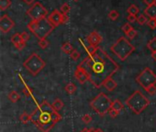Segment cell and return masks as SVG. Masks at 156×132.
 Returning <instances> with one entry per match:
<instances>
[{
    "label": "cell",
    "mask_w": 156,
    "mask_h": 132,
    "mask_svg": "<svg viewBox=\"0 0 156 132\" xmlns=\"http://www.w3.org/2000/svg\"><path fill=\"white\" fill-rule=\"evenodd\" d=\"M79 66L86 72L89 81L98 89L120 69L119 64L100 47L93 54L88 55Z\"/></svg>",
    "instance_id": "1"
},
{
    "label": "cell",
    "mask_w": 156,
    "mask_h": 132,
    "mask_svg": "<svg viewBox=\"0 0 156 132\" xmlns=\"http://www.w3.org/2000/svg\"><path fill=\"white\" fill-rule=\"evenodd\" d=\"M31 122L41 132H49L54 126L62 119V116L56 111L52 105L44 100L30 114Z\"/></svg>",
    "instance_id": "2"
},
{
    "label": "cell",
    "mask_w": 156,
    "mask_h": 132,
    "mask_svg": "<svg viewBox=\"0 0 156 132\" xmlns=\"http://www.w3.org/2000/svg\"><path fill=\"white\" fill-rule=\"evenodd\" d=\"M54 26L49 22L48 18H42L39 20H31L27 24V28L38 39H46L54 29Z\"/></svg>",
    "instance_id": "3"
},
{
    "label": "cell",
    "mask_w": 156,
    "mask_h": 132,
    "mask_svg": "<svg viewBox=\"0 0 156 132\" xmlns=\"http://www.w3.org/2000/svg\"><path fill=\"white\" fill-rule=\"evenodd\" d=\"M125 103L134 114L139 115L150 105V100L140 90H136L126 99Z\"/></svg>",
    "instance_id": "4"
},
{
    "label": "cell",
    "mask_w": 156,
    "mask_h": 132,
    "mask_svg": "<svg viewBox=\"0 0 156 132\" xmlns=\"http://www.w3.org/2000/svg\"><path fill=\"white\" fill-rule=\"evenodd\" d=\"M134 51L135 47L124 37H121L111 47V51L122 62L125 61Z\"/></svg>",
    "instance_id": "5"
},
{
    "label": "cell",
    "mask_w": 156,
    "mask_h": 132,
    "mask_svg": "<svg viewBox=\"0 0 156 132\" xmlns=\"http://www.w3.org/2000/svg\"><path fill=\"white\" fill-rule=\"evenodd\" d=\"M112 101L107 95L104 93H100L90 101V106L99 116L103 117L109 113V110L112 108Z\"/></svg>",
    "instance_id": "6"
},
{
    "label": "cell",
    "mask_w": 156,
    "mask_h": 132,
    "mask_svg": "<svg viewBox=\"0 0 156 132\" xmlns=\"http://www.w3.org/2000/svg\"><path fill=\"white\" fill-rule=\"evenodd\" d=\"M23 66L31 74V75L36 76L45 68L46 62L38 54L34 52L24 62Z\"/></svg>",
    "instance_id": "7"
},
{
    "label": "cell",
    "mask_w": 156,
    "mask_h": 132,
    "mask_svg": "<svg viewBox=\"0 0 156 132\" xmlns=\"http://www.w3.org/2000/svg\"><path fill=\"white\" fill-rule=\"evenodd\" d=\"M136 82L146 90L150 86L156 85V74L152 69L146 67L136 77Z\"/></svg>",
    "instance_id": "8"
},
{
    "label": "cell",
    "mask_w": 156,
    "mask_h": 132,
    "mask_svg": "<svg viewBox=\"0 0 156 132\" xmlns=\"http://www.w3.org/2000/svg\"><path fill=\"white\" fill-rule=\"evenodd\" d=\"M27 14L31 17L32 20H39L47 17L48 10L44 7V6L41 3L36 2L27 11Z\"/></svg>",
    "instance_id": "9"
},
{
    "label": "cell",
    "mask_w": 156,
    "mask_h": 132,
    "mask_svg": "<svg viewBox=\"0 0 156 132\" xmlns=\"http://www.w3.org/2000/svg\"><path fill=\"white\" fill-rule=\"evenodd\" d=\"M15 26V22L7 16V15H3L0 17V30L3 33H7L9 32Z\"/></svg>",
    "instance_id": "10"
},
{
    "label": "cell",
    "mask_w": 156,
    "mask_h": 132,
    "mask_svg": "<svg viewBox=\"0 0 156 132\" xmlns=\"http://www.w3.org/2000/svg\"><path fill=\"white\" fill-rule=\"evenodd\" d=\"M48 20L54 27H58L60 24H64V14H62L61 11L55 9L48 16Z\"/></svg>",
    "instance_id": "11"
},
{
    "label": "cell",
    "mask_w": 156,
    "mask_h": 132,
    "mask_svg": "<svg viewBox=\"0 0 156 132\" xmlns=\"http://www.w3.org/2000/svg\"><path fill=\"white\" fill-rule=\"evenodd\" d=\"M11 42L19 51L23 50L26 47V44H27V42H25L23 40L22 36L19 33H15V34L12 35V37H11Z\"/></svg>",
    "instance_id": "12"
},
{
    "label": "cell",
    "mask_w": 156,
    "mask_h": 132,
    "mask_svg": "<svg viewBox=\"0 0 156 132\" xmlns=\"http://www.w3.org/2000/svg\"><path fill=\"white\" fill-rule=\"evenodd\" d=\"M74 76L80 85H84L86 82L89 81V78H88V75H87L86 72L81 67H80L79 65L77 66V68H76V70L74 72Z\"/></svg>",
    "instance_id": "13"
},
{
    "label": "cell",
    "mask_w": 156,
    "mask_h": 132,
    "mask_svg": "<svg viewBox=\"0 0 156 132\" xmlns=\"http://www.w3.org/2000/svg\"><path fill=\"white\" fill-rule=\"evenodd\" d=\"M87 40L89 41L90 45L98 47V45L102 41V37L101 34L97 31H92L90 33V35L87 37Z\"/></svg>",
    "instance_id": "14"
},
{
    "label": "cell",
    "mask_w": 156,
    "mask_h": 132,
    "mask_svg": "<svg viewBox=\"0 0 156 132\" xmlns=\"http://www.w3.org/2000/svg\"><path fill=\"white\" fill-rule=\"evenodd\" d=\"M103 86L109 91V92H113L116 88H117V83L112 78H109L105 81V83L103 84Z\"/></svg>",
    "instance_id": "15"
},
{
    "label": "cell",
    "mask_w": 156,
    "mask_h": 132,
    "mask_svg": "<svg viewBox=\"0 0 156 132\" xmlns=\"http://www.w3.org/2000/svg\"><path fill=\"white\" fill-rule=\"evenodd\" d=\"M144 12V15L148 16L150 18L156 19V4L150 6H147Z\"/></svg>",
    "instance_id": "16"
},
{
    "label": "cell",
    "mask_w": 156,
    "mask_h": 132,
    "mask_svg": "<svg viewBox=\"0 0 156 132\" xmlns=\"http://www.w3.org/2000/svg\"><path fill=\"white\" fill-rule=\"evenodd\" d=\"M61 51L65 53V54H69L70 55V53L74 51L73 47L71 46V44L69 42H65L62 44L61 46Z\"/></svg>",
    "instance_id": "17"
},
{
    "label": "cell",
    "mask_w": 156,
    "mask_h": 132,
    "mask_svg": "<svg viewBox=\"0 0 156 132\" xmlns=\"http://www.w3.org/2000/svg\"><path fill=\"white\" fill-rule=\"evenodd\" d=\"M52 105V107H53V108L56 110V111H59V110H61L62 109V107H64V103H63V101L61 100V99H59V98H57V99H55L54 100V102L51 104Z\"/></svg>",
    "instance_id": "18"
},
{
    "label": "cell",
    "mask_w": 156,
    "mask_h": 132,
    "mask_svg": "<svg viewBox=\"0 0 156 132\" xmlns=\"http://www.w3.org/2000/svg\"><path fill=\"white\" fill-rule=\"evenodd\" d=\"M8 99L12 102V103H16L19 99H20V96L19 94L16 92V91H11L9 94H8Z\"/></svg>",
    "instance_id": "19"
},
{
    "label": "cell",
    "mask_w": 156,
    "mask_h": 132,
    "mask_svg": "<svg viewBox=\"0 0 156 132\" xmlns=\"http://www.w3.org/2000/svg\"><path fill=\"white\" fill-rule=\"evenodd\" d=\"M112 108L114 109V110H117V111L121 112V111L124 108V107H123L122 103L119 99H115V100L112 102Z\"/></svg>",
    "instance_id": "20"
},
{
    "label": "cell",
    "mask_w": 156,
    "mask_h": 132,
    "mask_svg": "<svg viewBox=\"0 0 156 132\" xmlns=\"http://www.w3.org/2000/svg\"><path fill=\"white\" fill-rule=\"evenodd\" d=\"M77 90V86L74 83H69L66 86H65V91L69 94V95H73Z\"/></svg>",
    "instance_id": "21"
},
{
    "label": "cell",
    "mask_w": 156,
    "mask_h": 132,
    "mask_svg": "<svg viewBox=\"0 0 156 132\" xmlns=\"http://www.w3.org/2000/svg\"><path fill=\"white\" fill-rule=\"evenodd\" d=\"M127 11H128L129 15H135V16H136L137 14H139L140 9H139V7H138L136 5H131V6L128 7Z\"/></svg>",
    "instance_id": "22"
},
{
    "label": "cell",
    "mask_w": 156,
    "mask_h": 132,
    "mask_svg": "<svg viewBox=\"0 0 156 132\" xmlns=\"http://www.w3.org/2000/svg\"><path fill=\"white\" fill-rule=\"evenodd\" d=\"M11 6V0H0V10L5 11Z\"/></svg>",
    "instance_id": "23"
},
{
    "label": "cell",
    "mask_w": 156,
    "mask_h": 132,
    "mask_svg": "<svg viewBox=\"0 0 156 132\" xmlns=\"http://www.w3.org/2000/svg\"><path fill=\"white\" fill-rule=\"evenodd\" d=\"M147 48L152 51H156V37H154L148 43H147Z\"/></svg>",
    "instance_id": "24"
},
{
    "label": "cell",
    "mask_w": 156,
    "mask_h": 132,
    "mask_svg": "<svg viewBox=\"0 0 156 132\" xmlns=\"http://www.w3.org/2000/svg\"><path fill=\"white\" fill-rule=\"evenodd\" d=\"M19 119H20V121H21L22 123H24V124H27L29 121H31L30 115L27 114L26 112H24V113H22V114L20 115Z\"/></svg>",
    "instance_id": "25"
},
{
    "label": "cell",
    "mask_w": 156,
    "mask_h": 132,
    "mask_svg": "<svg viewBox=\"0 0 156 132\" xmlns=\"http://www.w3.org/2000/svg\"><path fill=\"white\" fill-rule=\"evenodd\" d=\"M119 16H120V14H119V12L116 11V10H112V11H110V13H109V15H108L109 18L112 19V20H116V19L119 17Z\"/></svg>",
    "instance_id": "26"
},
{
    "label": "cell",
    "mask_w": 156,
    "mask_h": 132,
    "mask_svg": "<svg viewBox=\"0 0 156 132\" xmlns=\"http://www.w3.org/2000/svg\"><path fill=\"white\" fill-rule=\"evenodd\" d=\"M60 11H61V13L62 14H64V15H68V13L70 11V6H69V4H63L62 6H61V7H60Z\"/></svg>",
    "instance_id": "27"
},
{
    "label": "cell",
    "mask_w": 156,
    "mask_h": 132,
    "mask_svg": "<svg viewBox=\"0 0 156 132\" xmlns=\"http://www.w3.org/2000/svg\"><path fill=\"white\" fill-rule=\"evenodd\" d=\"M137 22L140 24V25H144L148 22V19L146 18L145 15H140L138 17H137Z\"/></svg>",
    "instance_id": "28"
},
{
    "label": "cell",
    "mask_w": 156,
    "mask_h": 132,
    "mask_svg": "<svg viewBox=\"0 0 156 132\" xmlns=\"http://www.w3.org/2000/svg\"><path fill=\"white\" fill-rule=\"evenodd\" d=\"M70 59L73 60V61H78L80 57V53L77 51V50H74L71 53H70Z\"/></svg>",
    "instance_id": "29"
},
{
    "label": "cell",
    "mask_w": 156,
    "mask_h": 132,
    "mask_svg": "<svg viewBox=\"0 0 156 132\" xmlns=\"http://www.w3.org/2000/svg\"><path fill=\"white\" fill-rule=\"evenodd\" d=\"M38 45L43 50L44 49H47L48 46V41L46 39H44V40H38Z\"/></svg>",
    "instance_id": "30"
},
{
    "label": "cell",
    "mask_w": 156,
    "mask_h": 132,
    "mask_svg": "<svg viewBox=\"0 0 156 132\" xmlns=\"http://www.w3.org/2000/svg\"><path fill=\"white\" fill-rule=\"evenodd\" d=\"M133 28L131 26V24L130 23H126V24H124L123 26H122V31L125 33V34H127V33H129L132 29H133Z\"/></svg>",
    "instance_id": "31"
},
{
    "label": "cell",
    "mask_w": 156,
    "mask_h": 132,
    "mask_svg": "<svg viewBox=\"0 0 156 132\" xmlns=\"http://www.w3.org/2000/svg\"><path fill=\"white\" fill-rule=\"evenodd\" d=\"M81 120H82L85 124H89V123H90V122H91L92 118H91V116H90V115H89V114H85V115H83V116H82Z\"/></svg>",
    "instance_id": "32"
},
{
    "label": "cell",
    "mask_w": 156,
    "mask_h": 132,
    "mask_svg": "<svg viewBox=\"0 0 156 132\" xmlns=\"http://www.w3.org/2000/svg\"><path fill=\"white\" fill-rule=\"evenodd\" d=\"M148 26L152 28V29H155L156 28V19H153V18H150L147 22Z\"/></svg>",
    "instance_id": "33"
},
{
    "label": "cell",
    "mask_w": 156,
    "mask_h": 132,
    "mask_svg": "<svg viewBox=\"0 0 156 132\" xmlns=\"http://www.w3.org/2000/svg\"><path fill=\"white\" fill-rule=\"evenodd\" d=\"M97 48H98V47H95V46H91V45H90V46L87 48V52H88V54H89V55L93 54V53L96 51Z\"/></svg>",
    "instance_id": "34"
},
{
    "label": "cell",
    "mask_w": 156,
    "mask_h": 132,
    "mask_svg": "<svg viewBox=\"0 0 156 132\" xmlns=\"http://www.w3.org/2000/svg\"><path fill=\"white\" fill-rule=\"evenodd\" d=\"M120 114V112L119 111H117V110H114V109H112V108H111L110 110H109V115L112 118V119H115V118H117V116Z\"/></svg>",
    "instance_id": "35"
},
{
    "label": "cell",
    "mask_w": 156,
    "mask_h": 132,
    "mask_svg": "<svg viewBox=\"0 0 156 132\" xmlns=\"http://www.w3.org/2000/svg\"><path fill=\"white\" fill-rule=\"evenodd\" d=\"M148 94H150V95H152V96H154V95H155L156 94V85H153V86H150L149 88H147L146 90H145Z\"/></svg>",
    "instance_id": "36"
},
{
    "label": "cell",
    "mask_w": 156,
    "mask_h": 132,
    "mask_svg": "<svg viewBox=\"0 0 156 132\" xmlns=\"http://www.w3.org/2000/svg\"><path fill=\"white\" fill-rule=\"evenodd\" d=\"M126 35H127V37H129L130 39H132V40H133V39H134V38L136 37V35H137V31H136L134 28H133V29H132L129 33H127Z\"/></svg>",
    "instance_id": "37"
},
{
    "label": "cell",
    "mask_w": 156,
    "mask_h": 132,
    "mask_svg": "<svg viewBox=\"0 0 156 132\" xmlns=\"http://www.w3.org/2000/svg\"><path fill=\"white\" fill-rule=\"evenodd\" d=\"M127 19H128V21H129V22H131V23H134V22H136V21H137V17H136L135 15H129V16L127 17Z\"/></svg>",
    "instance_id": "38"
},
{
    "label": "cell",
    "mask_w": 156,
    "mask_h": 132,
    "mask_svg": "<svg viewBox=\"0 0 156 132\" xmlns=\"http://www.w3.org/2000/svg\"><path fill=\"white\" fill-rule=\"evenodd\" d=\"M21 36H22V39H23V40H24L25 42H27V41L29 40V35H28L26 31L22 32V33H21Z\"/></svg>",
    "instance_id": "39"
},
{
    "label": "cell",
    "mask_w": 156,
    "mask_h": 132,
    "mask_svg": "<svg viewBox=\"0 0 156 132\" xmlns=\"http://www.w3.org/2000/svg\"><path fill=\"white\" fill-rule=\"evenodd\" d=\"M144 3H145L148 6H153V5L156 4V0H144Z\"/></svg>",
    "instance_id": "40"
},
{
    "label": "cell",
    "mask_w": 156,
    "mask_h": 132,
    "mask_svg": "<svg viewBox=\"0 0 156 132\" xmlns=\"http://www.w3.org/2000/svg\"><path fill=\"white\" fill-rule=\"evenodd\" d=\"M23 93L25 94V96L27 97H29L30 96V93H29V89L28 88H24L23 89Z\"/></svg>",
    "instance_id": "41"
},
{
    "label": "cell",
    "mask_w": 156,
    "mask_h": 132,
    "mask_svg": "<svg viewBox=\"0 0 156 132\" xmlns=\"http://www.w3.org/2000/svg\"><path fill=\"white\" fill-rule=\"evenodd\" d=\"M80 132H96V129H87V128H85Z\"/></svg>",
    "instance_id": "42"
},
{
    "label": "cell",
    "mask_w": 156,
    "mask_h": 132,
    "mask_svg": "<svg viewBox=\"0 0 156 132\" xmlns=\"http://www.w3.org/2000/svg\"><path fill=\"white\" fill-rule=\"evenodd\" d=\"M152 58L156 62V51H154V52H152Z\"/></svg>",
    "instance_id": "43"
},
{
    "label": "cell",
    "mask_w": 156,
    "mask_h": 132,
    "mask_svg": "<svg viewBox=\"0 0 156 132\" xmlns=\"http://www.w3.org/2000/svg\"><path fill=\"white\" fill-rule=\"evenodd\" d=\"M23 1H24L25 3L28 4V5H29V4H32V3L34 2V0H23Z\"/></svg>",
    "instance_id": "44"
},
{
    "label": "cell",
    "mask_w": 156,
    "mask_h": 132,
    "mask_svg": "<svg viewBox=\"0 0 156 132\" xmlns=\"http://www.w3.org/2000/svg\"><path fill=\"white\" fill-rule=\"evenodd\" d=\"M96 132H103L101 129H96Z\"/></svg>",
    "instance_id": "45"
},
{
    "label": "cell",
    "mask_w": 156,
    "mask_h": 132,
    "mask_svg": "<svg viewBox=\"0 0 156 132\" xmlns=\"http://www.w3.org/2000/svg\"><path fill=\"white\" fill-rule=\"evenodd\" d=\"M75 1H78V0H75Z\"/></svg>",
    "instance_id": "46"
}]
</instances>
